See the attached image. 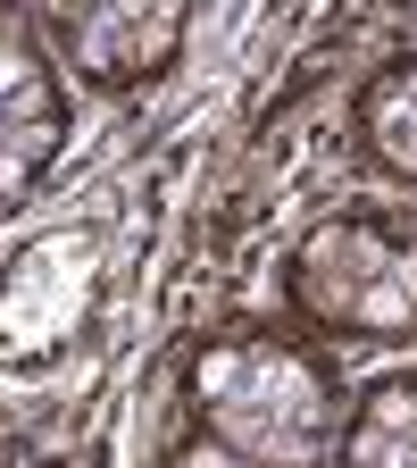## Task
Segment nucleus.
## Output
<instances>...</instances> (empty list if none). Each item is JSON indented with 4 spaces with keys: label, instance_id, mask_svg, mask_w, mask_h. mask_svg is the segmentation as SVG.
Segmentation results:
<instances>
[{
    "label": "nucleus",
    "instance_id": "7ed1b4c3",
    "mask_svg": "<svg viewBox=\"0 0 417 468\" xmlns=\"http://www.w3.org/2000/svg\"><path fill=\"white\" fill-rule=\"evenodd\" d=\"M68 109H58V76L26 34H0V193H26L58 159Z\"/></svg>",
    "mask_w": 417,
    "mask_h": 468
},
{
    "label": "nucleus",
    "instance_id": "20e7f679",
    "mask_svg": "<svg viewBox=\"0 0 417 468\" xmlns=\"http://www.w3.org/2000/svg\"><path fill=\"white\" fill-rule=\"evenodd\" d=\"M84 302H92V243L58 234V243L26 251V268L9 276V292H0V343L42 351L58 335H76Z\"/></svg>",
    "mask_w": 417,
    "mask_h": 468
},
{
    "label": "nucleus",
    "instance_id": "0eeeda50",
    "mask_svg": "<svg viewBox=\"0 0 417 468\" xmlns=\"http://www.w3.org/2000/svg\"><path fill=\"white\" fill-rule=\"evenodd\" d=\"M368 134H376L384 167L417 176V58H409V68H392V76L368 92Z\"/></svg>",
    "mask_w": 417,
    "mask_h": 468
},
{
    "label": "nucleus",
    "instance_id": "f03ea898",
    "mask_svg": "<svg viewBox=\"0 0 417 468\" xmlns=\"http://www.w3.org/2000/svg\"><path fill=\"white\" fill-rule=\"evenodd\" d=\"M292 284L334 326H409L417 318V243L392 226L342 218V226H318L301 243Z\"/></svg>",
    "mask_w": 417,
    "mask_h": 468
},
{
    "label": "nucleus",
    "instance_id": "423d86ee",
    "mask_svg": "<svg viewBox=\"0 0 417 468\" xmlns=\"http://www.w3.org/2000/svg\"><path fill=\"white\" fill-rule=\"evenodd\" d=\"M342 468H417V377L384 385L342 443Z\"/></svg>",
    "mask_w": 417,
    "mask_h": 468
},
{
    "label": "nucleus",
    "instance_id": "39448f33",
    "mask_svg": "<svg viewBox=\"0 0 417 468\" xmlns=\"http://www.w3.org/2000/svg\"><path fill=\"white\" fill-rule=\"evenodd\" d=\"M184 42V9L175 0H109L76 26V58L100 84H134L151 68H167V50Z\"/></svg>",
    "mask_w": 417,
    "mask_h": 468
},
{
    "label": "nucleus",
    "instance_id": "f257e3e1",
    "mask_svg": "<svg viewBox=\"0 0 417 468\" xmlns=\"http://www.w3.org/2000/svg\"><path fill=\"white\" fill-rule=\"evenodd\" d=\"M193 385H201L209 427L267 468H309L334 443V401L318 368L284 343H217Z\"/></svg>",
    "mask_w": 417,
    "mask_h": 468
}]
</instances>
